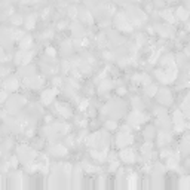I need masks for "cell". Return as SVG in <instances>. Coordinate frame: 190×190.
Returning a JSON list of instances; mask_svg holds the SVG:
<instances>
[{
	"instance_id": "12",
	"label": "cell",
	"mask_w": 190,
	"mask_h": 190,
	"mask_svg": "<svg viewBox=\"0 0 190 190\" xmlns=\"http://www.w3.org/2000/svg\"><path fill=\"white\" fill-rule=\"evenodd\" d=\"M189 16H190V12L186 7H178V9H177V18H178V20L186 21Z\"/></svg>"
},
{
	"instance_id": "11",
	"label": "cell",
	"mask_w": 190,
	"mask_h": 190,
	"mask_svg": "<svg viewBox=\"0 0 190 190\" xmlns=\"http://www.w3.org/2000/svg\"><path fill=\"white\" fill-rule=\"evenodd\" d=\"M57 111L61 116H64V117L71 116V110L67 109V106H64V104H57Z\"/></svg>"
},
{
	"instance_id": "7",
	"label": "cell",
	"mask_w": 190,
	"mask_h": 190,
	"mask_svg": "<svg viewBox=\"0 0 190 190\" xmlns=\"http://www.w3.org/2000/svg\"><path fill=\"white\" fill-rule=\"evenodd\" d=\"M55 94H57V91H54V89L45 91V92L42 94V102H43V104H51V102L54 101Z\"/></svg>"
},
{
	"instance_id": "3",
	"label": "cell",
	"mask_w": 190,
	"mask_h": 190,
	"mask_svg": "<svg viewBox=\"0 0 190 190\" xmlns=\"http://www.w3.org/2000/svg\"><path fill=\"white\" fill-rule=\"evenodd\" d=\"M116 141H117V146H120V147H126L128 144L132 142V135H131V132H123V131H120Z\"/></svg>"
},
{
	"instance_id": "10",
	"label": "cell",
	"mask_w": 190,
	"mask_h": 190,
	"mask_svg": "<svg viewBox=\"0 0 190 190\" xmlns=\"http://www.w3.org/2000/svg\"><path fill=\"white\" fill-rule=\"evenodd\" d=\"M157 142H159V146H161V147H163V146H168V144L171 142V135H170V134H166V132H159Z\"/></svg>"
},
{
	"instance_id": "4",
	"label": "cell",
	"mask_w": 190,
	"mask_h": 190,
	"mask_svg": "<svg viewBox=\"0 0 190 190\" xmlns=\"http://www.w3.org/2000/svg\"><path fill=\"white\" fill-rule=\"evenodd\" d=\"M172 122H174L175 129L178 131V132H181V131L184 129V126H186V120H184L181 111H175V113H174V119H172Z\"/></svg>"
},
{
	"instance_id": "14",
	"label": "cell",
	"mask_w": 190,
	"mask_h": 190,
	"mask_svg": "<svg viewBox=\"0 0 190 190\" xmlns=\"http://www.w3.org/2000/svg\"><path fill=\"white\" fill-rule=\"evenodd\" d=\"M178 187H180V189H189L190 187V177H183V178L178 181Z\"/></svg>"
},
{
	"instance_id": "20",
	"label": "cell",
	"mask_w": 190,
	"mask_h": 190,
	"mask_svg": "<svg viewBox=\"0 0 190 190\" xmlns=\"http://www.w3.org/2000/svg\"><path fill=\"white\" fill-rule=\"evenodd\" d=\"M88 100H85V101H82L80 102V107H79V109H80V111H85V110L88 109Z\"/></svg>"
},
{
	"instance_id": "22",
	"label": "cell",
	"mask_w": 190,
	"mask_h": 190,
	"mask_svg": "<svg viewBox=\"0 0 190 190\" xmlns=\"http://www.w3.org/2000/svg\"><path fill=\"white\" fill-rule=\"evenodd\" d=\"M54 85L55 86H61V79H58V77L54 79Z\"/></svg>"
},
{
	"instance_id": "13",
	"label": "cell",
	"mask_w": 190,
	"mask_h": 190,
	"mask_svg": "<svg viewBox=\"0 0 190 190\" xmlns=\"http://www.w3.org/2000/svg\"><path fill=\"white\" fill-rule=\"evenodd\" d=\"M161 15H162L166 21H170L171 24H174V22H175V18H174V15H172V11H170V9H165Z\"/></svg>"
},
{
	"instance_id": "6",
	"label": "cell",
	"mask_w": 190,
	"mask_h": 190,
	"mask_svg": "<svg viewBox=\"0 0 190 190\" xmlns=\"http://www.w3.org/2000/svg\"><path fill=\"white\" fill-rule=\"evenodd\" d=\"M157 100L161 101V104L166 106V104H171L172 102V97H171V92L166 91V89H162L159 91V95H157Z\"/></svg>"
},
{
	"instance_id": "15",
	"label": "cell",
	"mask_w": 190,
	"mask_h": 190,
	"mask_svg": "<svg viewBox=\"0 0 190 190\" xmlns=\"http://www.w3.org/2000/svg\"><path fill=\"white\" fill-rule=\"evenodd\" d=\"M144 92H146L147 97H155V94L157 92L156 85H147V88L144 89Z\"/></svg>"
},
{
	"instance_id": "5",
	"label": "cell",
	"mask_w": 190,
	"mask_h": 190,
	"mask_svg": "<svg viewBox=\"0 0 190 190\" xmlns=\"http://www.w3.org/2000/svg\"><path fill=\"white\" fill-rule=\"evenodd\" d=\"M119 157H120V161H123L125 163H132L135 161V153L131 149H123L122 153L119 155Z\"/></svg>"
},
{
	"instance_id": "1",
	"label": "cell",
	"mask_w": 190,
	"mask_h": 190,
	"mask_svg": "<svg viewBox=\"0 0 190 190\" xmlns=\"http://www.w3.org/2000/svg\"><path fill=\"white\" fill-rule=\"evenodd\" d=\"M18 159L21 162H24L25 165H28V163H31L36 159V152H33L28 147H20L18 149Z\"/></svg>"
},
{
	"instance_id": "21",
	"label": "cell",
	"mask_w": 190,
	"mask_h": 190,
	"mask_svg": "<svg viewBox=\"0 0 190 190\" xmlns=\"http://www.w3.org/2000/svg\"><path fill=\"white\" fill-rule=\"evenodd\" d=\"M171 155H172V152H171V150H162V155H161V156H162V157H166V159H168Z\"/></svg>"
},
{
	"instance_id": "19",
	"label": "cell",
	"mask_w": 190,
	"mask_h": 190,
	"mask_svg": "<svg viewBox=\"0 0 190 190\" xmlns=\"http://www.w3.org/2000/svg\"><path fill=\"white\" fill-rule=\"evenodd\" d=\"M144 134H146V137H147V138H152V137L155 135V128H152V126H150V128H147Z\"/></svg>"
},
{
	"instance_id": "16",
	"label": "cell",
	"mask_w": 190,
	"mask_h": 190,
	"mask_svg": "<svg viewBox=\"0 0 190 190\" xmlns=\"http://www.w3.org/2000/svg\"><path fill=\"white\" fill-rule=\"evenodd\" d=\"M155 75H156V77L162 82V83H168V77H166V73H165L163 70H156Z\"/></svg>"
},
{
	"instance_id": "18",
	"label": "cell",
	"mask_w": 190,
	"mask_h": 190,
	"mask_svg": "<svg viewBox=\"0 0 190 190\" xmlns=\"http://www.w3.org/2000/svg\"><path fill=\"white\" fill-rule=\"evenodd\" d=\"M34 20H36V16L34 15H31V16H28L27 20H25V25H27V28H33V22Z\"/></svg>"
},
{
	"instance_id": "17",
	"label": "cell",
	"mask_w": 190,
	"mask_h": 190,
	"mask_svg": "<svg viewBox=\"0 0 190 190\" xmlns=\"http://www.w3.org/2000/svg\"><path fill=\"white\" fill-rule=\"evenodd\" d=\"M106 128L110 129V131H115V129L117 128V123L113 122V120H107V122H106Z\"/></svg>"
},
{
	"instance_id": "2",
	"label": "cell",
	"mask_w": 190,
	"mask_h": 190,
	"mask_svg": "<svg viewBox=\"0 0 190 190\" xmlns=\"http://www.w3.org/2000/svg\"><path fill=\"white\" fill-rule=\"evenodd\" d=\"M146 120V117H144V115H142L140 110H134L131 115H129V125H132V126H137V125H140L141 122H144Z\"/></svg>"
},
{
	"instance_id": "9",
	"label": "cell",
	"mask_w": 190,
	"mask_h": 190,
	"mask_svg": "<svg viewBox=\"0 0 190 190\" xmlns=\"http://www.w3.org/2000/svg\"><path fill=\"white\" fill-rule=\"evenodd\" d=\"M18 86H20V83H18L16 77H7L5 80V89L6 91H15Z\"/></svg>"
},
{
	"instance_id": "8",
	"label": "cell",
	"mask_w": 190,
	"mask_h": 190,
	"mask_svg": "<svg viewBox=\"0 0 190 190\" xmlns=\"http://www.w3.org/2000/svg\"><path fill=\"white\" fill-rule=\"evenodd\" d=\"M51 153L57 157H62L67 155V149H66L62 144H57V146H54V147L51 149Z\"/></svg>"
}]
</instances>
